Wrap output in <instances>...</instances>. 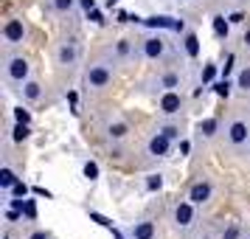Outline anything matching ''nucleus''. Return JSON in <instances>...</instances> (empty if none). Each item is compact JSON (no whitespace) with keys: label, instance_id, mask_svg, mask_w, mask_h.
<instances>
[{"label":"nucleus","instance_id":"1","mask_svg":"<svg viewBox=\"0 0 250 239\" xmlns=\"http://www.w3.org/2000/svg\"><path fill=\"white\" fill-rule=\"evenodd\" d=\"M222 135H225L228 147L233 155H248L250 149V121L245 115H230L225 121V130H222Z\"/></svg>","mask_w":250,"mask_h":239},{"label":"nucleus","instance_id":"2","mask_svg":"<svg viewBox=\"0 0 250 239\" xmlns=\"http://www.w3.org/2000/svg\"><path fill=\"white\" fill-rule=\"evenodd\" d=\"M141 57L149 59V62H174L177 59V51L171 48V43L160 34H149L141 40Z\"/></svg>","mask_w":250,"mask_h":239},{"label":"nucleus","instance_id":"3","mask_svg":"<svg viewBox=\"0 0 250 239\" xmlns=\"http://www.w3.org/2000/svg\"><path fill=\"white\" fill-rule=\"evenodd\" d=\"M171 225H174V231H177L183 239H188V237H191V231L200 225L197 205H194L191 200H183V203H177L174 208H171Z\"/></svg>","mask_w":250,"mask_h":239},{"label":"nucleus","instance_id":"4","mask_svg":"<svg viewBox=\"0 0 250 239\" xmlns=\"http://www.w3.org/2000/svg\"><path fill=\"white\" fill-rule=\"evenodd\" d=\"M3 76H6V82H12V85H23V82L31 79V62L23 54L3 51Z\"/></svg>","mask_w":250,"mask_h":239},{"label":"nucleus","instance_id":"5","mask_svg":"<svg viewBox=\"0 0 250 239\" xmlns=\"http://www.w3.org/2000/svg\"><path fill=\"white\" fill-rule=\"evenodd\" d=\"M113 73H115L113 65H107V62H90L84 68L82 85H84V90H104L113 82Z\"/></svg>","mask_w":250,"mask_h":239},{"label":"nucleus","instance_id":"6","mask_svg":"<svg viewBox=\"0 0 250 239\" xmlns=\"http://www.w3.org/2000/svg\"><path fill=\"white\" fill-rule=\"evenodd\" d=\"M25 40H28V25L20 17H9L6 25H3V48L6 51L20 48V45H25Z\"/></svg>","mask_w":250,"mask_h":239},{"label":"nucleus","instance_id":"7","mask_svg":"<svg viewBox=\"0 0 250 239\" xmlns=\"http://www.w3.org/2000/svg\"><path fill=\"white\" fill-rule=\"evenodd\" d=\"M183 107H186V99H183L180 90H166L160 93V102H158V110L160 115H166V118H174V115L183 113Z\"/></svg>","mask_w":250,"mask_h":239},{"label":"nucleus","instance_id":"8","mask_svg":"<svg viewBox=\"0 0 250 239\" xmlns=\"http://www.w3.org/2000/svg\"><path fill=\"white\" fill-rule=\"evenodd\" d=\"M146 85H152V90H158V93L177 90V87H183V73H177V70H163L158 76H152Z\"/></svg>","mask_w":250,"mask_h":239},{"label":"nucleus","instance_id":"9","mask_svg":"<svg viewBox=\"0 0 250 239\" xmlns=\"http://www.w3.org/2000/svg\"><path fill=\"white\" fill-rule=\"evenodd\" d=\"M126 239H158V225L152 219H138L126 228Z\"/></svg>","mask_w":250,"mask_h":239},{"label":"nucleus","instance_id":"10","mask_svg":"<svg viewBox=\"0 0 250 239\" xmlns=\"http://www.w3.org/2000/svg\"><path fill=\"white\" fill-rule=\"evenodd\" d=\"M76 62H79V45H76V43H59V48H57V65L70 68V65H76Z\"/></svg>","mask_w":250,"mask_h":239},{"label":"nucleus","instance_id":"11","mask_svg":"<svg viewBox=\"0 0 250 239\" xmlns=\"http://www.w3.org/2000/svg\"><path fill=\"white\" fill-rule=\"evenodd\" d=\"M146 152L152 155V158H166V155L171 152V138H166L163 132H155V135L149 138Z\"/></svg>","mask_w":250,"mask_h":239},{"label":"nucleus","instance_id":"12","mask_svg":"<svg viewBox=\"0 0 250 239\" xmlns=\"http://www.w3.org/2000/svg\"><path fill=\"white\" fill-rule=\"evenodd\" d=\"M211 194H214V186H211V183L208 180H197L191 189H188V200H191L194 205H205L208 200H211Z\"/></svg>","mask_w":250,"mask_h":239},{"label":"nucleus","instance_id":"13","mask_svg":"<svg viewBox=\"0 0 250 239\" xmlns=\"http://www.w3.org/2000/svg\"><path fill=\"white\" fill-rule=\"evenodd\" d=\"M104 135L110 138L113 144H118V141H124V138L129 135V124L121 121V118H113V121H107V124H104Z\"/></svg>","mask_w":250,"mask_h":239},{"label":"nucleus","instance_id":"14","mask_svg":"<svg viewBox=\"0 0 250 239\" xmlns=\"http://www.w3.org/2000/svg\"><path fill=\"white\" fill-rule=\"evenodd\" d=\"M17 174H14L12 172V166H3V169H0V189H3V192L6 194H12V189L14 186H17Z\"/></svg>","mask_w":250,"mask_h":239},{"label":"nucleus","instance_id":"15","mask_svg":"<svg viewBox=\"0 0 250 239\" xmlns=\"http://www.w3.org/2000/svg\"><path fill=\"white\" fill-rule=\"evenodd\" d=\"M20 93H23L25 102H37V99L42 96V87H40L34 79H28V82H23V85H20Z\"/></svg>","mask_w":250,"mask_h":239},{"label":"nucleus","instance_id":"16","mask_svg":"<svg viewBox=\"0 0 250 239\" xmlns=\"http://www.w3.org/2000/svg\"><path fill=\"white\" fill-rule=\"evenodd\" d=\"M216 130H219V118H205L197 124V135L200 138H214Z\"/></svg>","mask_w":250,"mask_h":239},{"label":"nucleus","instance_id":"17","mask_svg":"<svg viewBox=\"0 0 250 239\" xmlns=\"http://www.w3.org/2000/svg\"><path fill=\"white\" fill-rule=\"evenodd\" d=\"M233 87H236L239 93H250V65H245V68L239 70L236 82H233Z\"/></svg>","mask_w":250,"mask_h":239},{"label":"nucleus","instance_id":"18","mask_svg":"<svg viewBox=\"0 0 250 239\" xmlns=\"http://www.w3.org/2000/svg\"><path fill=\"white\" fill-rule=\"evenodd\" d=\"M242 237H245V228L239 225V222H228L222 228V234H219V239H242Z\"/></svg>","mask_w":250,"mask_h":239},{"label":"nucleus","instance_id":"19","mask_svg":"<svg viewBox=\"0 0 250 239\" xmlns=\"http://www.w3.org/2000/svg\"><path fill=\"white\" fill-rule=\"evenodd\" d=\"M48 6H51L57 14H70L73 9H76V0H48Z\"/></svg>","mask_w":250,"mask_h":239},{"label":"nucleus","instance_id":"20","mask_svg":"<svg viewBox=\"0 0 250 239\" xmlns=\"http://www.w3.org/2000/svg\"><path fill=\"white\" fill-rule=\"evenodd\" d=\"M228 31H230V23H228L222 14H216L214 17V34L219 37V40H228Z\"/></svg>","mask_w":250,"mask_h":239},{"label":"nucleus","instance_id":"21","mask_svg":"<svg viewBox=\"0 0 250 239\" xmlns=\"http://www.w3.org/2000/svg\"><path fill=\"white\" fill-rule=\"evenodd\" d=\"M115 57H118V59L135 57V51H132V43H129V40H118V43H115Z\"/></svg>","mask_w":250,"mask_h":239},{"label":"nucleus","instance_id":"22","mask_svg":"<svg viewBox=\"0 0 250 239\" xmlns=\"http://www.w3.org/2000/svg\"><path fill=\"white\" fill-rule=\"evenodd\" d=\"M28 135H31V130H28V124H23V121H17L12 130V141H17V144H23V141H28Z\"/></svg>","mask_w":250,"mask_h":239},{"label":"nucleus","instance_id":"23","mask_svg":"<svg viewBox=\"0 0 250 239\" xmlns=\"http://www.w3.org/2000/svg\"><path fill=\"white\" fill-rule=\"evenodd\" d=\"M149 25H160V28H177L183 31V23H171V17H149Z\"/></svg>","mask_w":250,"mask_h":239},{"label":"nucleus","instance_id":"24","mask_svg":"<svg viewBox=\"0 0 250 239\" xmlns=\"http://www.w3.org/2000/svg\"><path fill=\"white\" fill-rule=\"evenodd\" d=\"M186 54H188L191 59L200 54V43H197V34H191V31L186 34Z\"/></svg>","mask_w":250,"mask_h":239},{"label":"nucleus","instance_id":"25","mask_svg":"<svg viewBox=\"0 0 250 239\" xmlns=\"http://www.w3.org/2000/svg\"><path fill=\"white\" fill-rule=\"evenodd\" d=\"M158 132H163L166 138H171V141H174V138H180V127H177V124H166V127H160Z\"/></svg>","mask_w":250,"mask_h":239},{"label":"nucleus","instance_id":"26","mask_svg":"<svg viewBox=\"0 0 250 239\" xmlns=\"http://www.w3.org/2000/svg\"><path fill=\"white\" fill-rule=\"evenodd\" d=\"M14 121H23V124H31V113L25 107H14Z\"/></svg>","mask_w":250,"mask_h":239},{"label":"nucleus","instance_id":"27","mask_svg":"<svg viewBox=\"0 0 250 239\" xmlns=\"http://www.w3.org/2000/svg\"><path fill=\"white\" fill-rule=\"evenodd\" d=\"M160 186H163V177H160V174H149V180H146V189H149V192H158Z\"/></svg>","mask_w":250,"mask_h":239},{"label":"nucleus","instance_id":"28","mask_svg":"<svg viewBox=\"0 0 250 239\" xmlns=\"http://www.w3.org/2000/svg\"><path fill=\"white\" fill-rule=\"evenodd\" d=\"M84 177H87V180H96V177H99V166H96V163H84Z\"/></svg>","mask_w":250,"mask_h":239},{"label":"nucleus","instance_id":"29","mask_svg":"<svg viewBox=\"0 0 250 239\" xmlns=\"http://www.w3.org/2000/svg\"><path fill=\"white\" fill-rule=\"evenodd\" d=\"M214 87H216V93H219V96H228V93H230V82H216V85H214Z\"/></svg>","mask_w":250,"mask_h":239},{"label":"nucleus","instance_id":"30","mask_svg":"<svg viewBox=\"0 0 250 239\" xmlns=\"http://www.w3.org/2000/svg\"><path fill=\"white\" fill-rule=\"evenodd\" d=\"M12 194H17V197H25V194H28V189H25V183H17V186L12 189Z\"/></svg>","mask_w":250,"mask_h":239},{"label":"nucleus","instance_id":"31","mask_svg":"<svg viewBox=\"0 0 250 239\" xmlns=\"http://www.w3.org/2000/svg\"><path fill=\"white\" fill-rule=\"evenodd\" d=\"M31 239H51V234H48V231H34Z\"/></svg>","mask_w":250,"mask_h":239},{"label":"nucleus","instance_id":"32","mask_svg":"<svg viewBox=\"0 0 250 239\" xmlns=\"http://www.w3.org/2000/svg\"><path fill=\"white\" fill-rule=\"evenodd\" d=\"M242 45L250 48V28H245V34H242Z\"/></svg>","mask_w":250,"mask_h":239},{"label":"nucleus","instance_id":"33","mask_svg":"<svg viewBox=\"0 0 250 239\" xmlns=\"http://www.w3.org/2000/svg\"><path fill=\"white\" fill-rule=\"evenodd\" d=\"M248 155H250V149H248Z\"/></svg>","mask_w":250,"mask_h":239},{"label":"nucleus","instance_id":"34","mask_svg":"<svg viewBox=\"0 0 250 239\" xmlns=\"http://www.w3.org/2000/svg\"><path fill=\"white\" fill-rule=\"evenodd\" d=\"M248 239H250V237H248Z\"/></svg>","mask_w":250,"mask_h":239}]
</instances>
